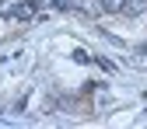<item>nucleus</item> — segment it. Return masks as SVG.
<instances>
[{
	"mask_svg": "<svg viewBox=\"0 0 147 129\" xmlns=\"http://www.w3.org/2000/svg\"><path fill=\"white\" fill-rule=\"evenodd\" d=\"M0 14L7 17H18V21H28V17L35 14V0H4V4H0Z\"/></svg>",
	"mask_w": 147,
	"mask_h": 129,
	"instance_id": "nucleus-1",
	"label": "nucleus"
},
{
	"mask_svg": "<svg viewBox=\"0 0 147 129\" xmlns=\"http://www.w3.org/2000/svg\"><path fill=\"white\" fill-rule=\"evenodd\" d=\"M147 7V0H123V14H140Z\"/></svg>",
	"mask_w": 147,
	"mask_h": 129,
	"instance_id": "nucleus-2",
	"label": "nucleus"
},
{
	"mask_svg": "<svg viewBox=\"0 0 147 129\" xmlns=\"http://www.w3.org/2000/svg\"><path fill=\"white\" fill-rule=\"evenodd\" d=\"M77 7L88 14H102V0H77Z\"/></svg>",
	"mask_w": 147,
	"mask_h": 129,
	"instance_id": "nucleus-3",
	"label": "nucleus"
},
{
	"mask_svg": "<svg viewBox=\"0 0 147 129\" xmlns=\"http://www.w3.org/2000/svg\"><path fill=\"white\" fill-rule=\"evenodd\" d=\"M102 11H109V14H123V0H102Z\"/></svg>",
	"mask_w": 147,
	"mask_h": 129,
	"instance_id": "nucleus-4",
	"label": "nucleus"
},
{
	"mask_svg": "<svg viewBox=\"0 0 147 129\" xmlns=\"http://www.w3.org/2000/svg\"><path fill=\"white\" fill-rule=\"evenodd\" d=\"M140 52H147V45H144V49H140Z\"/></svg>",
	"mask_w": 147,
	"mask_h": 129,
	"instance_id": "nucleus-5",
	"label": "nucleus"
}]
</instances>
